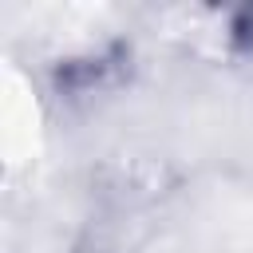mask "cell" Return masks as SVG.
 <instances>
[{"label": "cell", "instance_id": "6da1fadb", "mask_svg": "<svg viewBox=\"0 0 253 253\" xmlns=\"http://www.w3.org/2000/svg\"><path fill=\"white\" fill-rule=\"evenodd\" d=\"M229 40H233V51L241 63L253 67V8H241L229 24Z\"/></svg>", "mask_w": 253, "mask_h": 253}]
</instances>
